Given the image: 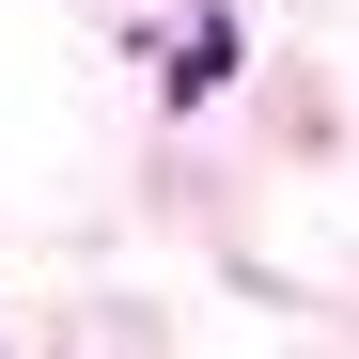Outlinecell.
<instances>
[]
</instances>
